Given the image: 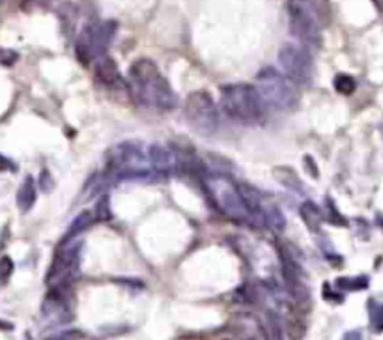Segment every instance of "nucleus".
<instances>
[{"instance_id":"nucleus-1","label":"nucleus","mask_w":383,"mask_h":340,"mask_svg":"<svg viewBox=\"0 0 383 340\" xmlns=\"http://www.w3.org/2000/svg\"><path fill=\"white\" fill-rule=\"evenodd\" d=\"M130 85L135 100L142 105L157 107L161 110H172L178 105L172 86L157 70L149 58H139L130 68Z\"/></svg>"},{"instance_id":"nucleus-2","label":"nucleus","mask_w":383,"mask_h":340,"mask_svg":"<svg viewBox=\"0 0 383 340\" xmlns=\"http://www.w3.org/2000/svg\"><path fill=\"white\" fill-rule=\"evenodd\" d=\"M221 109L230 120L243 125H256L266 118V105L253 85L223 86Z\"/></svg>"},{"instance_id":"nucleus-3","label":"nucleus","mask_w":383,"mask_h":340,"mask_svg":"<svg viewBox=\"0 0 383 340\" xmlns=\"http://www.w3.org/2000/svg\"><path fill=\"white\" fill-rule=\"evenodd\" d=\"M254 88L258 92L266 109L292 110L299 103L298 86L275 68H264L260 71L256 75Z\"/></svg>"},{"instance_id":"nucleus-4","label":"nucleus","mask_w":383,"mask_h":340,"mask_svg":"<svg viewBox=\"0 0 383 340\" xmlns=\"http://www.w3.org/2000/svg\"><path fill=\"white\" fill-rule=\"evenodd\" d=\"M206 189H208L211 201L223 211L224 216L236 221H251L249 210L245 206L243 195L239 186L229 180L226 176L214 174L206 178Z\"/></svg>"},{"instance_id":"nucleus-5","label":"nucleus","mask_w":383,"mask_h":340,"mask_svg":"<svg viewBox=\"0 0 383 340\" xmlns=\"http://www.w3.org/2000/svg\"><path fill=\"white\" fill-rule=\"evenodd\" d=\"M116 31H118V25L115 21H101V23L90 25L77 40V46H75L77 58L85 65H88L92 60L105 56V51L112 43Z\"/></svg>"},{"instance_id":"nucleus-6","label":"nucleus","mask_w":383,"mask_h":340,"mask_svg":"<svg viewBox=\"0 0 383 340\" xmlns=\"http://www.w3.org/2000/svg\"><path fill=\"white\" fill-rule=\"evenodd\" d=\"M185 118L199 135H214L219 127V110L206 90H196L185 100Z\"/></svg>"},{"instance_id":"nucleus-7","label":"nucleus","mask_w":383,"mask_h":340,"mask_svg":"<svg viewBox=\"0 0 383 340\" xmlns=\"http://www.w3.org/2000/svg\"><path fill=\"white\" fill-rule=\"evenodd\" d=\"M279 256L284 290L288 292L298 309H307V305L310 303V292L307 282H305L303 267H301L298 258L292 255V250L286 249L284 243H279Z\"/></svg>"},{"instance_id":"nucleus-8","label":"nucleus","mask_w":383,"mask_h":340,"mask_svg":"<svg viewBox=\"0 0 383 340\" xmlns=\"http://www.w3.org/2000/svg\"><path fill=\"white\" fill-rule=\"evenodd\" d=\"M279 65L283 70V75L292 80L294 85H309V83H313V56L303 46L284 43L279 51Z\"/></svg>"},{"instance_id":"nucleus-9","label":"nucleus","mask_w":383,"mask_h":340,"mask_svg":"<svg viewBox=\"0 0 383 340\" xmlns=\"http://www.w3.org/2000/svg\"><path fill=\"white\" fill-rule=\"evenodd\" d=\"M80 264V245L79 243H70V245H62L58 253L55 255V260L51 264L47 271V285L53 288H60L65 285L71 277L77 275Z\"/></svg>"},{"instance_id":"nucleus-10","label":"nucleus","mask_w":383,"mask_h":340,"mask_svg":"<svg viewBox=\"0 0 383 340\" xmlns=\"http://www.w3.org/2000/svg\"><path fill=\"white\" fill-rule=\"evenodd\" d=\"M288 26L290 32L295 40H299L305 46L318 47L322 41V34H320V26L316 19L313 17L309 10H305L298 4H288Z\"/></svg>"},{"instance_id":"nucleus-11","label":"nucleus","mask_w":383,"mask_h":340,"mask_svg":"<svg viewBox=\"0 0 383 340\" xmlns=\"http://www.w3.org/2000/svg\"><path fill=\"white\" fill-rule=\"evenodd\" d=\"M41 316L49 324H64L71 318V310L68 301L62 295L60 288H53L49 294L45 295L43 303H41Z\"/></svg>"},{"instance_id":"nucleus-12","label":"nucleus","mask_w":383,"mask_h":340,"mask_svg":"<svg viewBox=\"0 0 383 340\" xmlns=\"http://www.w3.org/2000/svg\"><path fill=\"white\" fill-rule=\"evenodd\" d=\"M148 161L149 166H154L159 172H172L179 166V157L167 146L152 144L148 148Z\"/></svg>"},{"instance_id":"nucleus-13","label":"nucleus","mask_w":383,"mask_h":340,"mask_svg":"<svg viewBox=\"0 0 383 340\" xmlns=\"http://www.w3.org/2000/svg\"><path fill=\"white\" fill-rule=\"evenodd\" d=\"M232 333L238 340H260L266 339L264 325L253 316H238L232 320Z\"/></svg>"},{"instance_id":"nucleus-14","label":"nucleus","mask_w":383,"mask_h":340,"mask_svg":"<svg viewBox=\"0 0 383 340\" xmlns=\"http://www.w3.org/2000/svg\"><path fill=\"white\" fill-rule=\"evenodd\" d=\"M95 77H98V80L103 83V85H116L120 80V71L116 62L112 60V58H109V56L98 58V62H95Z\"/></svg>"},{"instance_id":"nucleus-15","label":"nucleus","mask_w":383,"mask_h":340,"mask_svg":"<svg viewBox=\"0 0 383 340\" xmlns=\"http://www.w3.org/2000/svg\"><path fill=\"white\" fill-rule=\"evenodd\" d=\"M36 198H38V189H36V181L32 176H26L23 186L17 191V208H19L23 213L32 210V206L36 204Z\"/></svg>"},{"instance_id":"nucleus-16","label":"nucleus","mask_w":383,"mask_h":340,"mask_svg":"<svg viewBox=\"0 0 383 340\" xmlns=\"http://www.w3.org/2000/svg\"><path fill=\"white\" fill-rule=\"evenodd\" d=\"M299 216L303 219L305 226L309 228L310 232H318L322 228V223H324V213L320 210L318 206L314 202L307 201L299 206Z\"/></svg>"},{"instance_id":"nucleus-17","label":"nucleus","mask_w":383,"mask_h":340,"mask_svg":"<svg viewBox=\"0 0 383 340\" xmlns=\"http://www.w3.org/2000/svg\"><path fill=\"white\" fill-rule=\"evenodd\" d=\"M284 331L290 340H301L307 333V324H305L303 314L299 310H290L284 318Z\"/></svg>"},{"instance_id":"nucleus-18","label":"nucleus","mask_w":383,"mask_h":340,"mask_svg":"<svg viewBox=\"0 0 383 340\" xmlns=\"http://www.w3.org/2000/svg\"><path fill=\"white\" fill-rule=\"evenodd\" d=\"M273 178L279 181L280 186L286 187V189L295 191V193H303V181L299 180L295 170H292L290 166H275Z\"/></svg>"},{"instance_id":"nucleus-19","label":"nucleus","mask_w":383,"mask_h":340,"mask_svg":"<svg viewBox=\"0 0 383 340\" xmlns=\"http://www.w3.org/2000/svg\"><path fill=\"white\" fill-rule=\"evenodd\" d=\"M92 223H94V211H90V210L80 211L79 216L71 221L70 228H68V240L75 238V235L80 234V232H85Z\"/></svg>"},{"instance_id":"nucleus-20","label":"nucleus","mask_w":383,"mask_h":340,"mask_svg":"<svg viewBox=\"0 0 383 340\" xmlns=\"http://www.w3.org/2000/svg\"><path fill=\"white\" fill-rule=\"evenodd\" d=\"M333 85H335V90L342 95H352L355 92V88H357L354 77L346 75V73H340V75L335 77Z\"/></svg>"},{"instance_id":"nucleus-21","label":"nucleus","mask_w":383,"mask_h":340,"mask_svg":"<svg viewBox=\"0 0 383 340\" xmlns=\"http://www.w3.org/2000/svg\"><path fill=\"white\" fill-rule=\"evenodd\" d=\"M367 286H369V279H367V277H357V279H339V280H337V288H339V290L359 292V290H364Z\"/></svg>"},{"instance_id":"nucleus-22","label":"nucleus","mask_w":383,"mask_h":340,"mask_svg":"<svg viewBox=\"0 0 383 340\" xmlns=\"http://www.w3.org/2000/svg\"><path fill=\"white\" fill-rule=\"evenodd\" d=\"M369 310H370V325H372V329L376 331V333H382L383 331V305L370 301Z\"/></svg>"},{"instance_id":"nucleus-23","label":"nucleus","mask_w":383,"mask_h":340,"mask_svg":"<svg viewBox=\"0 0 383 340\" xmlns=\"http://www.w3.org/2000/svg\"><path fill=\"white\" fill-rule=\"evenodd\" d=\"M14 270H15V265L10 256H2V258H0V286H4L6 282L11 279Z\"/></svg>"},{"instance_id":"nucleus-24","label":"nucleus","mask_w":383,"mask_h":340,"mask_svg":"<svg viewBox=\"0 0 383 340\" xmlns=\"http://www.w3.org/2000/svg\"><path fill=\"white\" fill-rule=\"evenodd\" d=\"M94 213H95V219H100V221H109L110 217H112L109 196H101L100 201H98V204H95Z\"/></svg>"},{"instance_id":"nucleus-25","label":"nucleus","mask_w":383,"mask_h":340,"mask_svg":"<svg viewBox=\"0 0 383 340\" xmlns=\"http://www.w3.org/2000/svg\"><path fill=\"white\" fill-rule=\"evenodd\" d=\"M40 187L43 193H51L53 191V187H55V178H53V174H51L49 170L43 169L40 174Z\"/></svg>"},{"instance_id":"nucleus-26","label":"nucleus","mask_w":383,"mask_h":340,"mask_svg":"<svg viewBox=\"0 0 383 340\" xmlns=\"http://www.w3.org/2000/svg\"><path fill=\"white\" fill-rule=\"evenodd\" d=\"M303 166H305V170H307V172H309V174L313 176L314 180H318V178H320L318 165H316V161H314L313 157H310V155H305V157H303Z\"/></svg>"},{"instance_id":"nucleus-27","label":"nucleus","mask_w":383,"mask_h":340,"mask_svg":"<svg viewBox=\"0 0 383 340\" xmlns=\"http://www.w3.org/2000/svg\"><path fill=\"white\" fill-rule=\"evenodd\" d=\"M15 60H17V53H14L10 49H0V64L10 68Z\"/></svg>"},{"instance_id":"nucleus-28","label":"nucleus","mask_w":383,"mask_h":340,"mask_svg":"<svg viewBox=\"0 0 383 340\" xmlns=\"http://www.w3.org/2000/svg\"><path fill=\"white\" fill-rule=\"evenodd\" d=\"M45 340H80V335L77 331H62V333H56Z\"/></svg>"},{"instance_id":"nucleus-29","label":"nucleus","mask_w":383,"mask_h":340,"mask_svg":"<svg viewBox=\"0 0 383 340\" xmlns=\"http://www.w3.org/2000/svg\"><path fill=\"white\" fill-rule=\"evenodd\" d=\"M14 170H15L14 161L0 154V172H14Z\"/></svg>"},{"instance_id":"nucleus-30","label":"nucleus","mask_w":383,"mask_h":340,"mask_svg":"<svg viewBox=\"0 0 383 340\" xmlns=\"http://www.w3.org/2000/svg\"><path fill=\"white\" fill-rule=\"evenodd\" d=\"M342 340H363V336H361V333H359V331H350V333H346V335H344Z\"/></svg>"},{"instance_id":"nucleus-31","label":"nucleus","mask_w":383,"mask_h":340,"mask_svg":"<svg viewBox=\"0 0 383 340\" xmlns=\"http://www.w3.org/2000/svg\"><path fill=\"white\" fill-rule=\"evenodd\" d=\"M0 327H2V329H11L10 324H2V322H0Z\"/></svg>"},{"instance_id":"nucleus-32","label":"nucleus","mask_w":383,"mask_h":340,"mask_svg":"<svg viewBox=\"0 0 383 340\" xmlns=\"http://www.w3.org/2000/svg\"><path fill=\"white\" fill-rule=\"evenodd\" d=\"M376 4H379V0H376Z\"/></svg>"}]
</instances>
